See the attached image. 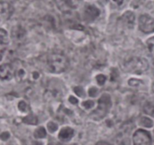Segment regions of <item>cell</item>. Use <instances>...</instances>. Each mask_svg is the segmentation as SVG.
<instances>
[{"label": "cell", "instance_id": "cell-1", "mask_svg": "<svg viewBox=\"0 0 154 145\" xmlns=\"http://www.w3.org/2000/svg\"><path fill=\"white\" fill-rule=\"evenodd\" d=\"M123 69L132 73L141 74L149 68V63L146 59L142 57H133L126 60L123 64Z\"/></svg>", "mask_w": 154, "mask_h": 145}, {"label": "cell", "instance_id": "cell-2", "mask_svg": "<svg viewBox=\"0 0 154 145\" xmlns=\"http://www.w3.org/2000/svg\"><path fill=\"white\" fill-rule=\"evenodd\" d=\"M48 65L51 72L59 73L67 69L69 66V61L67 57L63 54H52L48 57Z\"/></svg>", "mask_w": 154, "mask_h": 145}, {"label": "cell", "instance_id": "cell-3", "mask_svg": "<svg viewBox=\"0 0 154 145\" xmlns=\"http://www.w3.org/2000/svg\"><path fill=\"white\" fill-rule=\"evenodd\" d=\"M111 107V96L108 94H103L99 99L98 107L91 113V117L94 119H100L105 117Z\"/></svg>", "mask_w": 154, "mask_h": 145}, {"label": "cell", "instance_id": "cell-4", "mask_svg": "<svg viewBox=\"0 0 154 145\" xmlns=\"http://www.w3.org/2000/svg\"><path fill=\"white\" fill-rule=\"evenodd\" d=\"M134 145H150L151 137L148 131L143 129H138L133 134Z\"/></svg>", "mask_w": 154, "mask_h": 145}, {"label": "cell", "instance_id": "cell-5", "mask_svg": "<svg viewBox=\"0 0 154 145\" xmlns=\"http://www.w3.org/2000/svg\"><path fill=\"white\" fill-rule=\"evenodd\" d=\"M139 28L145 33H150L154 32V19L147 14H143L140 16Z\"/></svg>", "mask_w": 154, "mask_h": 145}, {"label": "cell", "instance_id": "cell-6", "mask_svg": "<svg viewBox=\"0 0 154 145\" xmlns=\"http://www.w3.org/2000/svg\"><path fill=\"white\" fill-rule=\"evenodd\" d=\"M100 14V11L93 5H88L84 10V18L87 21H93Z\"/></svg>", "mask_w": 154, "mask_h": 145}, {"label": "cell", "instance_id": "cell-7", "mask_svg": "<svg viewBox=\"0 0 154 145\" xmlns=\"http://www.w3.org/2000/svg\"><path fill=\"white\" fill-rule=\"evenodd\" d=\"M13 76V69L10 64L0 65V79L2 80H9Z\"/></svg>", "mask_w": 154, "mask_h": 145}, {"label": "cell", "instance_id": "cell-8", "mask_svg": "<svg viewBox=\"0 0 154 145\" xmlns=\"http://www.w3.org/2000/svg\"><path fill=\"white\" fill-rule=\"evenodd\" d=\"M74 130L70 127H64L60 130V133H59V138L62 141H69L70 139L74 136Z\"/></svg>", "mask_w": 154, "mask_h": 145}, {"label": "cell", "instance_id": "cell-9", "mask_svg": "<svg viewBox=\"0 0 154 145\" xmlns=\"http://www.w3.org/2000/svg\"><path fill=\"white\" fill-rule=\"evenodd\" d=\"M135 17L133 12L129 11L123 14V16L121 17V20L123 21V24H126V27H129V28H132L134 27L135 20Z\"/></svg>", "mask_w": 154, "mask_h": 145}, {"label": "cell", "instance_id": "cell-10", "mask_svg": "<svg viewBox=\"0 0 154 145\" xmlns=\"http://www.w3.org/2000/svg\"><path fill=\"white\" fill-rule=\"evenodd\" d=\"M55 1L59 9L64 13L69 11L70 9L72 8V6L70 5L69 0H55Z\"/></svg>", "mask_w": 154, "mask_h": 145}, {"label": "cell", "instance_id": "cell-11", "mask_svg": "<svg viewBox=\"0 0 154 145\" xmlns=\"http://www.w3.org/2000/svg\"><path fill=\"white\" fill-rule=\"evenodd\" d=\"M12 36L17 39H20L23 38L26 35V31L20 26H16L13 28L11 31Z\"/></svg>", "mask_w": 154, "mask_h": 145}, {"label": "cell", "instance_id": "cell-12", "mask_svg": "<svg viewBox=\"0 0 154 145\" xmlns=\"http://www.w3.org/2000/svg\"><path fill=\"white\" fill-rule=\"evenodd\" d=\"M15 78H16L17 81L20 82H23L27 76V73L26 72L25 69L23 67H19L15 70L14 72Z\"/></svg>", "mask_w": 154, "mask_h": 145}, {"label": "cell", "instance_id": "cell-13", "mask_svg": "<svg viewBox=\"0 0 154 145\" xmlns=\"http://www.w3.org/2000/svg\"><path fill=\"white\" fill-rule=\"evenodd\" d=\"M23 121L24 123L28 124V125H36L38 123V118L35 115L30 114L24 117Z\"/></svg>", "mask_w": 154, "mask_h": 145}, {"label": "cell", "instance_id": "cell-14", "mask_svg": "<svg viewBox=\"0 0 154 145\" xmlns=\"http://www.w3.org/2000/svg\"><path fill=\"white\" fill-rule=\"evenodd\" d=\"M9 42L8 36L7 32L3 29H0V44L2 45H7Z\"/></svg>", "mask_w": 154, "mask_h": 145}, {"label": "cell", "instance_id": "cell-15", "mask_svg": "<svg viewBox=\"0 0 154 145\" xmlns=\"http://www.w3.org/2000/svg\"><path fill=\"white\" fill-rule=\"evenodd\" d=\"M47 132L44 127H40L35 131L34 136L35 138H44L46 137Z\"/></svg>", "mask_w": 154, "mask_h": 145}, {"label": "cell", "instance_id": "cell-16", "mask_svg": "<svg viewBox=\"0 0 154 145\" xmlns=\"http://www.w3.org/2000/svg\"><path fill=\"white\" fill-rule=\"evenodd\" d=\"M140 125L143 127H146V128H151L153 125V122L150 118L142 117L140 119Z\"/></svg>", "mask_w": 154, "mask_h": 145}, {"label": "cell", "instance_id": "cell-17", "mask_svg": "<svg viewBox=\"0 0 154 145\" xmlns=\"http://www.w3.org/2000/svg\"><path fill=\"white\" fill-rule=\"evenodd\" d=\"M10 5L5 2H0V14H5L9 11Z\"/></svg>", "mask_w": 154, "mask_h": 145}, {"label": "cell", "instance_id": "cell-18", "mask_svg": "<svg viewBox=\"0 0 154 145\" xmlns=\"http://www.w3.org/2000/svg\"><path fill=\"white\" fill-rule=\"evenodd\" d=\"M18 108L23 113H26L29 110L28 109V105H27L26 103L23 101H21L18 103Z\"/></svg>", "mask_w": 154, "mask_h": 145}, {"label": "cell", "instance_id": "cell-19", "mask_svg": "<svg viewBox=\"0 0 154 145\" xmlns=\"http://www.w3.org/2000/svg\"><path fill=\"white\" fill-rule=\"evenodd\" d=\"M129 85L131 86H133V87H136V86L140 85H142L143 84V82L141 80L138 79H135V78H132L130 79L128 82Z\"/></svg>", "mask_w": 154, "mask_h": 145}, {"label": "cell", "instance_id": "cell-20", "mask_svg": "<svg viewBox=\"0 0 154 145\" xmlns=\"http://www.w3.org/2000/svg\"><path fill=\"white\" fill-rule=\"evenodd\" d=\"M147 44L150 52L154 55V36L153 37L150 38V39L147 41Z\"/></svg>", "mask_w": 154, "mask_h": 145}, {"label": "cell", "instance_id": "cell-21", "mask_svg": "<svg viewBox=\"0 0 154 145\" xmlns=\"http://www.w3.org/2000/svg\"><path fill=\"white\" fill-rule=\"evenodd\" d=\"M48 129L50 132H55L58 129V125L54 122H50L48 123Z\"/></svg>", "mask_w": 154, "mask_h": 145}, {"label": "cell", "instance_id": "cell-22", "mask_svg": "<svg viewBox=\"0 0 154 145\" xmlns=\"http://www.w3.org/2000/svg\"><path fill=\"white\" fill-rule=\"evenodd\" d=\"M106 76L102 75V74H99V75L96 76V82H97V83L99 85H103L105 83V82H106Z\"/></svg>", "mask_w": 154, "mask_h": 145}, {"label": "cell", "instance_id": "cell-23", "mask_svg": "<svg viewBox=\"0 0 154 145\" xmlns=\"http://www.w3.org/2000/svg\"><path fill=\"white\" fill-rule=\"evenodd\" d=\"M74 92H75V93L76 94L78 97H81V98L84 97V95H85V94H84V89H83L82 87H81V86H76V87L74 88Z\"/></svg>", "mask_w": 154, "mask_h": 145}, {"label": "cell", "instance_id": "cell-24", "mask_svg": "<svg viewBox=\"0 0 154 145\" xmlns=\"http://www.w3.org/2000/svg\"><path fill=\"white\" fill-rule=\"evenodd\" d=\"M119 77V72L116 68L111 69V81H116Z\"/></svg>", "mask_w": 154, "mask_h": 145}, {"label": "cell", "instance_id": "cell-25", "mask_svg": "<svg viewBox=\"0 0 154 145\" xmlns=\"http://www.w3.org/2000/svg\"><path fill=\"white\" fill-rule=\"evenodd\" d=\"M94 105H95L94 102H93V101H90V100H89V101H84V102H83V104H82L83 107H85L86 109L92 108V107H94Z\"/></svg>", "mask_w": 154, "mask_h": 145}, {"label": "cell", "instance_id": "cell-26", "mask_svg": "<svg viewBox=\"0 0 154 145\" xmlns=\"http://www.w3.org/2000/svg\"><path fill=\"white\" fill-rule=\"evenodd\" d=\"M144 110L146 113H148V114H150V115H151L152 116H153L154 117V107H151V106H150V105L145 106Z\"/></svg>", "mask_w": 154, "mask_h": 145}, {"label": "cell", "instance_id": "cell-27", "mask_svg": "<svg viewBox=\"0 0 154 145\" xmlns=\"http://www.w3.org/2000/svg\"><path fill=\"white\" fill-rule=\"evenodd\" d=\"M88 93H89V95H90V97H95L96 95H97L98 89L95 87L90 88V89H89Z\"/></svg>", "mask_w": 154, "mask_h": 145}, {"label": "cell", "instance_id": "cell-28", "mask_svg": "<svg viewBox=\"0 0 154 145\" xmlns=\"http://www.w3.org/2000/svg\"><path fill=\"white\" fill-rule=\"evenodd\" d=\"M69 2L70 3V5L72 6V8H76L81 2V0H69Z\"/></svg>", "mask_w": 154, "mask_h": 145}, {"label": "cell", "instance_id": "cell-29", "mask_svg": "<svg viewBox=\"0 0 154 145\" xmlns=\"http://www.w3.org/2000/svg\"><path fill=\"white\" fill-rule=\"evenodd\" d=\"M9 137H10V134H9L8 132H7V131H6V132L2 133V134H0V137H1L2 140H8V139L9 138Z\"/></svg>", "mask_w": 154, "mask_h": 145}, {"label": "cell", "instance_id": "cell-30", "mask_svg": "<svg viewBox=\"0 0 154 145\" xmlns=\"http://www.w3.org/2000/svg\"><path fill=\"white\" fill-rule=\"evenodd\" d=\"M31 76H32V79L37 80L40 77V74H39V72H37V71H34V72H32Z\"/></svg>", "mask_w": 154, "mask_h": 145}, {"label": "cell", "instance_id": "cell-31", "mask_svg": "<svg viewBox=\"0 0 154 145\" xmlns=\"http://www.w3.org/2000/svg\"><path fill=\"white\" fill-rule=\"evenodd\" d=\"M69 102L72 103V104H78V100L77 99V98H75V97H74V96H70V97H69Z\"/></svg>", "mask_w": 154, "mask_h": 145}, {"label": "cell", "instance_id": "cell-32", "mask_svg": "<svg viewBox=\"0 0 154 145\" xmlns=\"http://www.w3.org/2000/svg\"><path fill=\"white\" fill-rule=\"evenodd\" d=\"M96 145H111L109 143L105 141H99L96 143Z\"/></svg>", "mask_w": 154, "mask_h": 145}, {"label": "cell", "instance_id": "cell-33", "mask_svg": "<svg viewBox=\"0 0 154 145\" xmlns=\"http://www.w3.org/2000/svg\"><path fill=\"white\" fill-rule=\"evenodd\" d=\"M114 1L115 2L117 3L118 5H121L123 4V0H114Z\"/></svg>", "mask_w": 154, "mask_h": 145}, {"label": "cell", "instance_id": "cell-34", "mask_svg": "<svg viewBox=\"0 0 154 145\" xmlns=\"http://www.w3.org/2000/svg\"><path fill=\"white\" fill-rule=\"evenodd\" d=\"M32 145H43V144H42V143H41V142L39 141H33L32 143Z\"/></svg>", "mask_w": 154, "mask_h": 145}, {"label": "cell", "instance_id": "cell-35", "mask_svg": "<svg viewBox=\"0 0 154 145\" xmlns=\"http://www.w3.org/2000/svg\"><path fill=\"white\" fill-rule=\"evenodd\" d=\"M48 145H60L57 143H54V142H51V143H48Z\"/></svg>", "mask_w": 154, "mask_h": 145}, {"label": "cell", "instance_id": "cell-36", "mask_svg": "<svg viewBox=\"0 0 154 145\" xmlns=\"http://www.w3.org/2000/svg\"><path fill=\"white\" fill-rule=\"evenodd\" d=\"M2 55L1 53H0V60H2Z\"/></svg>", "mask_w": 154, "mask_h": 145}, {"label": "cell", "instance_id": "cell-37", "mask_svg": "<svg viewBox=\"0 0 154 145\" xmlns=\"http://www.w3.org/2000/svg\"><path fill=\"white\" fill-rule=\"evenodd\" d=\"M72 145H78V144H76V143H74V144H72Z\"/></svg>", "mask_w": 154, "mask_h": 145}]
</instances>
